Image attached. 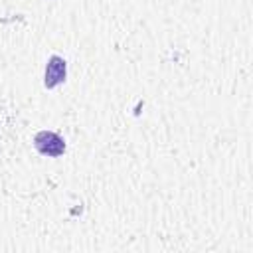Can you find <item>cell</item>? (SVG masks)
<instances>
[{"instance_id":"obj_2","label":"cell","mask_w":253,"mask_h":253,"mask_svg":"<svg viewBox=\"0 0 253 253\" xmlns=\"http://www.w3.org/2000/svg\"><path fill=\"white\" fill-rule=\"evenodd\" d=\"M67 77V63L61 55H51L45 63V73H43V87L53 89L61 85Z\"/></svg>"},{"instance_id":"obj_1","label":"cell","mask_w":253,"mask_h":253,"mask_svg":"<svg viewBox=\"0 0 253 253\" xmlns=\"http://www.w3.org/2000/svg\"><path fill=\"white\" fill-rule=\"evenodd\" d=\"M34 146L40 154L49 158H57L65 152V140L53 130H40L34 136Z\"/></svg>"}]
</instances>
